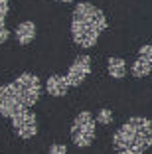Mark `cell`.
<instances>
[{"label":"cell","instance_id":"6da1fadb","mask_svg":"<svg viewBox=\"0 0 152 154\" xmlns=\"http://www.w3.org/2000/svg\"><path fill=\"white\" fill-rule=\"evenodd\" d=\"M109 22L101 8L91 2H77L71 14V38L75 45L83 50L95 48L101 34L107 30Z\"/></svg>","mask_w":152,"mask_h":154},{"label":"cell","instance_id":"7a4b0ae2","mask_svg":"<svg viewBox=\"0 0 152 154\" xmlns=\"http://www.w3.org/2000/svg\"><path fill=\"white\" fill-rule=\"evenodd\" d=\"M152 146V121L130 117L113 134V148L119 154H144Z\"/></svg>","mask_w":152,"mask_h":154},{"label":"cell","instance_id":"3957f363","mask_svg":"<svg viewBox=\"0 0 152 154\" xmlns=\"http://www.w3.org/2000/svg\"><path fill=\"white\" fill-rule=\"evenodd\" d=\"M95 125H97V119L89 111H79L73 119L71 131H69L73 144L79 146V148H89L95 142V132H97Z\"/></svg>","mask_w":152,"mask_h":154},{"label":"cell","instance_id":"277c9868","mask_svg":"<svg viewBox=\"0 0 152 154\" xmlns=\"http://www.w3.org/2000/svg\"><path fill=\"white\" fill-rule=\"evenodd\" d=\"M14 85L18 89L20 97H22L24 105L28 109H32L34 105L40 101V95H42V81L36 73H30V71H24L20 73L16 79H14Z\"/></svg>","mask_w":152,"mask_h":154},{"label":"cell","instance_id":"5b68a950","mask_svg":"<svg viewBox=\"0 0 152 154\" xmlns=\"http://www.w3.org/2000/svg\"><path fill=\"white\" fill-rule=\"evenodd\" d=\"M24 109H28V107L24 105V101L20 97L16 85H14V81L0 85V117L12 119L18 113H22Z\"/></svg>","mask_w":152,"mask_h":154},{"label":"cell","instance_id":"8992f818","mask_svg":"<svg viewBox=\"0 0 152 154\" xmlns=\"http://www.w3.org/2000/svg\"><path fill=\"white\" fill-rule=\"evenodd\" d=\"M10 121H12V131L22 140H30L38 134V117L32 109H24L22 113H18Z\"/></svg>","mask_w":152,"mask_h":154},{"label":"cell","instance_id":"52a82bcc","mask_svg":"<svg viewBox=\"0 0 152 154\" xmlns=\"http://www.w3.org/2000/svg\"><path fill=\"white\" fill-rule=\"evenodd\" d=\"M89 73H91V55H87V54L77 55L65 73L69 87H79L89 77Z\"/></svg>","mask_w":152,"mask_h":154},{"label":"cell","instance_id":"ba28073f","mask_svg":"<svg viewBox=\"0 0 152 154\" xmlns=\"http://www.w3.org/2000/svg\"><path fill=\"white\" fill-rule=\"evenodd\" d=\"M130 73L134 79H142V77L152 73V44H146L138 50V55L132 61Z\"/></svg>","mask_w":152,"mask_h":154},{"label":"cell","instance_id":"9c48e42d","mask_svg":"<svg viewBox=\"0 0 152 154\" xmlns=\"http://www.w3.org/2000/svg\"><path fill=\"white\" fill-rule=\"evenodd\" d=\"M69 89H71V87L67 83V77L59 75V73L49 75L48 81H45V91H48V95H51V97H65Z\"/></svg>","mask_w":152,"mask_h":154},{"label":"cell","instance_id":"30bf717a","mask_svg":"<svg viewBox=\"0 0 152 154\" xmlns=\"http://www.w3.org/2000/svg\"><path fill=\"white\" fill-rule=\"evenodd\" d=\"M36 34H38L36 24L32 20H24V22H20L16 26V42L20 45H30L32 42L36 40Z\"/></svg>","mask_w":152,"mask_h":154},{"label":"cell","instance_id":"8fae6325","mask_svg":"<svg viewBox=\"0 0 152 154\" xmlns=\"http://www.w3.org/2000/svg\"><path fill=\"white\" fill-rule=\"evenodd\" d=\"M107 71L113 79H125L126 75V61L123 57H109L107 59Z\"/></svg>","mask_w":152,"mask_h":154},{"label":"cell","instance_id":"7c38bea8","mask_svg":"<svg viewBox=\"0 0 152 154\" xmlns=\"http://www.w3.org/2000/svg\"><path fill=\"white\" fill-rule=\"evenodd\" d=\"M95 119H97V125L107 127V125L113 122V113H111V109H99L97 115H95Z\"/></svg>","mask_w":152,"mask_h":154},{"label":"cell","instance_id":"4fadbf2b","mask_svg":"<svg viewBox=\"0 0 152 154\" xmlns=\"http://www.w3.org/2000/svg\"><path fill=\"white\" fill-rule=\"evenodd\" d=\"M8 10H10V0H0V24H6Z\"/></svg>","mask_w":152,"mask_h":154},{"label":"cell","instance_id":"5bb4252c","mask_svg":"<svg viewBox=\"0 0 152 154\" xmlns=\"http://www.w3.org/2000/svg\"><path fill=\"white\" fill-rule=\"evenodd\" d=\"M49 154H67V146L61 142H54L49 146Z\"/></svg>","mask_w":152,"mask_h":154},{"label":"cell","instance_id":"9a60e30c","mask_svg":"<svg viewBox=\"0 0 152 154\" xmlns=\"http://www.w3.org/2000/svg\"><path fill=\"white\" fill-rule=\"evenodd\" d=\"M8 38H10V30L6 28V24H0V45L6 44Z\"/></svg>","mask_w":152,"mask_h":154},{"label":"cell","instance_id":"2e32d148","mask_svg":"<svg viewBox=\"0 0 152 154\" xmlns=\"http://www.w3.org/2000/svg\"><path fill=\"white\" fill-rule=\"evenodd\" d=\"M55 2H63V4H69V2H75V0H55Z\"/></svg>","mask_w":152,"mask_h":154}]
</instances>
